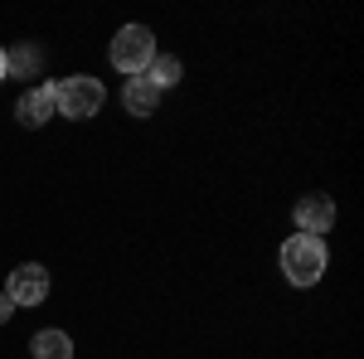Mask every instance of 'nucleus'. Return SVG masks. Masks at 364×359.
I'll return each instance as SVG.
<instances>
[{"mask_svg": "<svg viewBox=\"0 0 364 359\" xmlns=\"http://www.w3.org/2000/svg\"><path fill=\"white\" fill-rule=\"evenodd\" d=\"M10 316H15V301H10V296H5V291H0V326H5V321H10Z\"/></svg>", "mask_w": 364, "mask_h": 359, "instance_id": "9b49d317", "label": "nucleus"}, {"mask_svg": "<svg viewBox=\"0 0 364 359\" xmlns=\"http://www.w3.org/2000/svg\"><path fill=\"white\" fill-rule=\"evenodd\" d=\"M291 219H296V233L321 238V233L336 228V199H331V194H301L296 209H291Z\"/></svg>", "mask_w": 364, "mask_h": 359, "instance_id": "20e7f679", "label": "nucleus"}, {"mask_svg": "<svg viewBox=\"0 0 364 359\" xmlns=\"http://www.w3.org/2000/svg\"><path fill=\"white\" fill-rule=\"evenodd\" d=\"M29 350H34V359H73V340L63 331H39L29 340Z\"/></svg>", "mask_w": 364, "mask_h": 359, "instance_id": "6e6552de", "label": "nucleus"}, {"mask_svg": "<svg viewBox=\"0 0 364 359\" xmlns=\"http://www.w3.org/2000/svg\"><path fill=\"white\" fill-rule=\"evenodd\" d=\"M15 117H20V127H44L54 117V92H49V83L25 87L20 102H15Z\"/></svg>", "mask_w": 364, "mask_h": 359, "instance_id": "423d86ee", "label": "nucleus"}, {"mask_svg": "<svg viewBox=\"0 0 364 359\" xmlns=\"http://www.w3.org/2000/svg\"><path fill=\"white\" fill-rule=\"evenodd\" d=\"M141 78H146V83H156L161 92H166V87H175L180 78H185V68H180V58H175V54H156V58H151V68H146Z\"/></svg>", "mask_w": 364, "mask_h": 359, "instance_id": "1a4fd4ad", "label": "nucleus"}, {"mask_svg": "<svg viewBox=\"0 0 364 359\" xmlns=\"http://www.w3.org/2000/svg\"><path fill=\"white\" fill-rule=\"evenodd\" d=\"M5 296L15 306H39L49 296V272H44L39 262H20V267L10 272V282H5Z\"/></svg>", "mask_w": 364, "mask_h": 359, "instance_id": "39448f33", "label": "nucleus"}, {"mask_svg": "<svg viewBox=\"0 0 364 359\" xmlns=\"http://www.w3.org/2000/svg\"><path fill=\"white\" fill-rule=\"evenodd\" d=\"M0 83H5V49H0Z\"/></svg>", "mask_w": 364, "mask_h": 359, "instance_id": "f8f14e48", "label": "nucleus"}, {"mask_svg": "<svg viewBox=\"0 0 364 359\" xmlns=\"http://www.w3.org/2000/svg\"><path fill=\"white\" fill-rule=\"evenodd\" d=\"M49 92H54V117H68V122H87V117H97L102 102H107L102 83L87 78V73L58 78V83H49Z\"/></svg>", "mask_w": 364, "mask_h": 359, "instance_id": "f03ea898", "label": "nucleus"}, {"mask_svg": "<svg viewBox=\"0 0 364 359\" xmlns=\"http://www.w3.org/2000/svg\"><path fill=\"white\" fill-rule=\"evenodd\" d=\"M161 54L156 49V34L146 25H127V29H117V39H112V68L117 73H132V78H141L146 68H151V58Z\"/></svg>", "mask_w": 364, "mask_h": 359, "instance_id": "7ed1b4c3", "label": "nucleus"}, {"mask_svg": "<svg viewBox=\"0 0 364 359\" xmlns=\"http://www.w3.org/2000/svg\"><path fill=\"white\" fill-rule=\"evenodd\" d=\"M326 243L321 238H311V233H291L287 243H282V277L291 282V286H316L321 277H326Z\"/></svg>", "mask_w": 364, "mask_h": 359, "instance_id": "f257e3e1", "label": "nucleus"}, {"mask_svg": "<svg viewBox=\"0 0 364 359\" xmlns=\"http://www.w3.org/2000/svg\"><path fill=\"white\" fill-rule=\"evenodd\" d=\"M122 102H127V112H132V117H151V112L161 107V87L146 83V78H132V83H127V92H122Z\"/></svg>", "mask_w": 364, "mask_h": 359, "instance_id": "0eeeda50", "label": "nucleus"}, {"mask_svg": "<svg viewBox=\"0 0 364 359\" xmlns=\"http://www.w3.org/2000/svg\"><path fill=\"white\" fill-rule=\"evenodd\" d=\"M25 73H39V49H10L5 54V78H25Z\"/></svg>", "mask_w": 364, "mask_h": 359, "instance_id": "9d476101", "label": "nucleus"}]
</instances>
